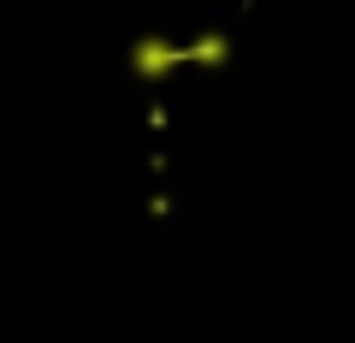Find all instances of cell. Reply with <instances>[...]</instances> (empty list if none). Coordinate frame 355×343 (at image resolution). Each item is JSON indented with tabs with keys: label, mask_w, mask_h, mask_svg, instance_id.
<instances>
[{
	"label": "cell",
	"mask_w": 355,
	"mask_h": 343,
	"mask_svg": "<svg viewBox=\"0 0 355 343\" xmlns=\"http://www.w3.org/2000/svg\"><path fill=\"white\" fill-rule=\"evenodd\" d=\"M178 65H190V42H172V36H137L130 42V71L142 83H160Z\"/></svg>",
	"instance_id": "obj_1"
},
{
	"label": "cell",
	"mask_w": 355,
	"mask_h": 343,
	"mask_svg": "<svg viewBox=\"0 0 355 343\" xmlns=\"http://www.w3.org/2000/svg\"><path fill=\"white\" fill-rule=\"evenodd\" d=\"M231 60V36L225 30H207L202 42H190V65H207V71H214V65H225Z\"/></svg>",
	"instance_id": "obj_2"
}]
</instances>
